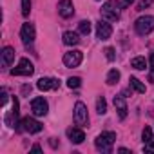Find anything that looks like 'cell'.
Masks as SVG:
<instances>
[{
	"mask_svg": "<svg viewBox=\"0 0 154 154\" xmlns=\"http://www.w3.org/2000/svg\"><path fill=\"white\" fill-rule=\"evenodd\" d=\"M150 67H154V53L150 54Z\"/></svg>",
	"mask_w": 154,
	"mask_h": 154,
	"instance_id": "obj_32",
	"label": "cell"
},
{
	"mask_svg": "<svg viewBox=\"0 0 154 154\" xmlns=\"http://www.w3.org/2000/svg\"><path fill=\"white\" fill-rule=\"evenodd\" d=\"M129 82H131V87H132V89H134L136 93H140V94H143V93H145V85H143V84H141V82H140L138 78H134V76H131V80H129Z\"/></svg>",
	"mask_w": 154,
	"mask_h": 154,
	"instance_id": "obj_18",
	"label": "cell"
},
{
	"mask_svg": "<svg viewBox=\"0 0 154 154\" xmlns=\"http://www.w3.org/2000/svg\"><path fill=\"white\" fill-rule=\"evenodd\" d=\"M20 38H22V42L26 44V47H29V45L35 42V26L29 24V22H26V24L22 26V29H20Z\"/></svg>",
	"mask_w": 154,
	"mask_h": 154,
	"instance_id": "obj_6",
	"label": "cell"
},
{
	"mask_svg": "<svg viewBox=\"0 0 154 154\" xmlns=\"http://www.w3.org/2000/svg\"><path fill=\"white\" fill-rule=\"evenodd\" d=\"M114 107H116V111H118V116H120V120H125L127 118V103H125V98L120 94V96H114Z\"/></svg>",
	"mask_w": 154,
	"mask_h": 154,
	"instance_id": "obj_13",
	"label": "cell"
},
{
	"mask_svg": "<svg viewBox=\"0 0 154 154\" xmlns=\"http://www.w3.org/2000/svg\"><path fill=\"white\" fill-rule=\"evenodd\" d=\"M114 141H116V134H114L112 131H107V132H102V134L96 136L94 145H96V149H98L100 152H111Z\"/></svg>",
	"mask_w": 154,
	"mask_h": 154,
	"instance_id": "obj_1",
	"label": "cell"
},
{
	"mask_svg": "<svg viewBox=\"0 0 154 154\" xmlns=\"http://www.w3.org/2000/svg\"><path fill=\"white\" fill-rule=\"evenodd\" d=\"M82 85V78H78V76H71V78L67 80V87L69 89H76Z\"/></svg>",
	"mask_w": 154,
	"mask_h": 154,
	"instance_id": "obj_22",
	"label": "cell"
},
{
	"mask_svg": "<svg viewBox=\"0 0 154 154\" xmlns=\"http://www.w3.org/2000/svg\"><path fill=\"white\" fill-rule=\"evenodd\" d=\"M111 35H112L111 24L105 22V20H100V22L96 24V36H98L100 40H107V38H111Z\"/></svg>",
	"mask_w": 154,
	"mask_h": 154,
	"instance_id": "obj_9",
	"label": "cell"
},
{
	"mask_svg": "<svg viewBox=\"0 0 154 154\" xmlns=\"http://www.w3.org/2000/svg\"><path fill=\"white\" fill-rule=\"evenodd\" d=\"M131 65H132L134 69H138V71H143L145 65H147V60H145L143 56H134V58L131 60Z\"/></svg>",
	"mask_w": 154,
	"mask_h": 154,
	"instance_id": "obj_17",
	"label": "cell"
},
{
	"mask_svg": "<svg viewBox=\"0 0 154 154\" xmlns=\"http://www.w3.org/2000/svg\"><path fill=\"white\" fill-rule=\"evenodd\" d=\"M31 111H33L35 116H45L47 111H49V105L44 98H35L31 102Z\"/></svg>",
	"mask_w": 154,
	"mask_h": 154,
	"instance_id": "obj_8",
	"label": "cell"
},
{
	"mask_svg": "<svg viewBox=\"0 0 154 154\" xmlns=\"http://www.w3.org/2000/svg\"><path fill=\"white\" fill-rule=\"evenodd\" d=\"M29 13H31V0H22V15L29 17Z\"/></svg>",
	"mask_w": 154,
	"mask_h": 154,
	"instance_id": "obj_23",
	"label": "cell"
},
{
	"mask_svg": "<svg viewBox=\"0 0 154 154\" xmlns=\"http://www.w3.org/2000/svg\"><path fill=\"white\" fill-rule=\"evenodd\" d=\"M141 138H143V141L147 143V141H150L152 140V129L150 127H145L143 129V132H141Z\"/></svg>",
	"mask_w": 154,
	"mask_h": 154,
	"instance_id": "obj_24",
	"label": "cell"
},
{
	"mask_svg": "<svg viewBox=\"0 0 154 154\" xmlns=\"http://www.w3.org/2000/svg\"><path fill=\"white\" fill-rule=\"evenodd\" d=\"M105 56H107V60H114V58H116L114 49H112V47H107V49H105Z\"/></svg>",
	"mask_w": 154,
	"mask_h": 154,
	"instance_id": "obj_25",
	"label": "cell"
},
{
	"mask_svg": "<svg viewBox=\"0 0 154 154\" xmlns=\"http://www.w3.org/2000/svg\"><path fill=\"white\" fill-rule=\"evenodd\" d=\"M149 80L154 84V67H150V72H149Z\"/></svg>",
	"mask_w": 154,
	"mask_h": 154,
	"instance_id": "obj_28",
	"label": "cell"
},
{
	"mask_svg": "<svg viewBox=\"0 0 154 154\" xmlns=\"http://www.w3.org/2000/svg\"><path fill=\"white\" fill-rule=\"evenodd\" d=\"M33 72H35V67H33V63L27 58H20L18 65L15 69H11V74L13 76H31Z\"/></svg>",
	"mask_w": 154,
	"mask_h": 154,
	"instance_id": "obj_4",
	"label": "cell"
},
{
	"mask_svg": "<svg viewBox=\"0 0 154 154\" xmlns=\"http://www.w3.org/2000/svg\"><path fill=\"white\" fill-rule=\"evenodd\" d=\"M150 2H152V0H141V2H140V6H138V9H143V8H147Z\"/></svg>",
	"mask_w": 154,
	"mask_h": 154,
	"instance_id": "obj_27",
	"label": "cell"
},
{
	"mask_svg": "<svg viewBox=\"0 0 154 154\" xmlns=\"http://www.w3.org/2000/svg\"><path fill=\"white\" fill-rule=\"evenodd\" d=\"M74 122L78 123V125H85L87 122H89V116H87V107L82 103V102H78L74 105Z\"/></svg>",
	"mask_w": 154,
	"mask_h": 154,
	"instance_id": "obj_7",
	"label": "cell"
},
{
	"mask_svg": "<svg viewBox=\"0 0 154 154\" xmlns=\"http://www.w3.org/2000/svg\"><path fill=\"white\" fill-rule=\"evenodd\" d=\"M78 31H80L82 35H89V33H91V22H89V20H82V22L78 24Z\"/></svg>",
	"mask_w": 154,
	"mask_h": 154,
	"instance_id": "obj_21",
	"label": "cell"
},
{
	"mask_svg": "<svg viewBox=\"0 0 154 154\" xmlns=\"http://www.w3.org/2000/svg\"><path fill=\"white\" fill-rule=\"evenodd\" d=\"M31 152H42V147H40V145H33Z\"/></svg>",
	"mask_w": 154,
	"mask_h": 154,
	"instance_id": "obj_30",
	"label": "cell"
},
{
	"mask_svg": "<svg viewBox=\"0 0 154 154\" xmlns=\"http://www.w3.org/2000/svg\"><path fill=\"white\" fill-rule=\"evenodd\" d=\"M67 136H69V140H71L72 143H76V145H80V143L85 140V134H84V131H82V129H76V127L69 129V131H67Z\"/></svg>",
	"mask_w": 154,
	"mask_h": 154,
	"instance_id": "obj_15",
	"label": "cell"
},
{
	"mask_svg": "<svg viewBox=\"0 0 154 154\" xmlns=\"http://www.w3.org/2000/svg\"><path fill=\"white\" fill-rule=\"evenodd\" d=\"M58 13L62 18H71L74 15V6L71 0H60L58 2Z\"/></svg>",
	"mask_w": 154,
	"mask_h": 154,
	"instance_id": "obj_11",
	"label": "cell"
},
{
	"mask_svg": "<svg viewBox=\"0 0 154 154\" xmlns=\"http://www.w3.org/2000/svg\"><path fill=\"white\" fill-rule=\"evenodd\" d=\"M22 129L24 131H27L29 134H36V132H40L42 131V123L40 122H36L35 118H24L22 120Z\"/></svg>",
	"mask_w": 154,
	"mask_h": 154,
	"instance_id": "obj_10",
	"label": "cell"
},
{
	"mask_svg": "<svg viewBox=\"0 0 154 154\" xmlns=\"http://www.w3.org/2000/svg\"><path fill=\"white\" fill-rule=\"evenodd\" d=\"M120 8H123L120 2H116V0H107L102 6V17L109 22H114V20L120 18Z\"/></svg>",
	"mask_w": 154,
	"mask_h": 154,
	"instance_id": "obj_2",
	"label": "cell"
},
{
	"mask_svg": "<svg viewBox=\"0 0 154 154\" xmlns=\"http://www.w3.org/2000/svg\"><path fill=\"white\" fill-rule=\"evenodd\" d=\"M62 40H63L65 45H76V44L80 42V35L74 33V31H65L63 36H62Z\"/></svg>",
	"mask_w": 154,
	"mask_h": 154,
	"instance_id": "obj_16",
	"label": "cell"
},
{
	"mask_svg": "<svg viewBox=\"0 0 154 154\" xmlns=\"http://www.w3.org/2000/svg\"><path fill=\"white\" fill-rule=\"evenodd\" d=\"M118 80H120V71L118 69H111L109 74H107V84L114 85V84H118Z\"/></svg>",
	"mask_w": 154,
	"mask_h": 154,
	"instance_id": "obj_19",
	"label": "cell"
},
{
	"mask_svg": "<svg viewBox=\"0 0 154 154\" xmlns=\"http://www.w3.org/2000/svg\"><path fill=\"white\" fill-rule=\"evenodd\" d=\"M96 111H98V114H105L107 112V102H105L103 96H100L96 100Z\"/></svg>",
	"mask_w": 154,
	"mask_h": 154,
	"instance_id": "obj_20",
	"label": "cell"
},
{
	"mask_svg": "<svg viewBox=\"0 0 154 154\" xmlns=\"http://www.w3.org/2000/svg\"><path fill=\"white\" fill-rule=\"evenodd\" d=\"M82 60H84L82 51H69V53L63 54V63H65V67H78V65L82 63Z\"/></svg>",
	"mask_w": 154,
	"mask_h": 154,
	"instance_id": "obj_5",
	"label": "cell"
},
{
	"mask_svg": "<svg viewBox=\"0 0 154 154\" xmlns=\"http://www.w3.org/2000/svg\"><path fill=\"white\" fill-rule=\"evenodd\" d=\"M132 2H134V0H122V6H123V8H127V6H131Z\"/></svg>",
	"mask_w": 154,
	"mask_h": 154,
	"instance_id": "obj_29",
	"label": "cell"
},
{
	"mask_svg": "<svg viewBox=\"0 0 154 154\" xmlns=\"http://www.w3.org/2000/svg\"><path fill=\"white\" fill-rule=\"evenodd\" d=\"M134 29L138 35H149L150 31H154V17L150 15H145V17H140L136 22H134Z\"/></svg>",
	"mask_w": 154,
	"mask_h": 154,
	"instance_id": "obj_3",
	"label": "cell"
},
{
	"mask_svg": "<svg viewBox=\"0 0 154 154\" xmlns=\"http://www.w3.org/2000/svg\"><path fill=\"white\" fill-rule=\"evenodd\" d=\"M143 150L145 152H154V141L150 140V141H147L145 143V147H143Z\"/></svg>",
	"mask_w": 154,
	"mask_h": 154,
	"instance_id": "obj_26",
	"label": "cell"
},
{
	"mask_svg": "<svg viewBox=\"0 0 154 154\" xmlns=\"http://www.w3.org/2000/svg\"><path fill=\"white\" fill-rule=\"evenodd\" d=\"M0 54H2V67H9L13 63V60H15V49L13 47L6 45Z\"/></svg>",
	"mask_w": 154,
	"mask_h": 154,
	"instance_id": "obj_14",
	"label": "cell"
},
{
	"mask_svg": "<svg viewBox=\"0 0 154 154\" xmlns=\"http://www.w3.org/2000/svg\"><path fill=\"white\" fill-rule=\"evenodd\" d=\"M36 87H38L40 91L58 89V87H60V80H56V78H40L38 84H36Z\"/></svg>",
	"mask_w": 154,
	"mask_h": 154,
	"instance_id": "obj_12",
	"label": "cell"
},
{
	"mask_svg": "<svg viewBox=\"0 0 154 154\" xmlns=\"http://www.w3.org/2000/svg\"><path fill=\"white\" fill-rule=\"evenodd\" d=\"M6 102H8V93L2 91V103H6Z\"/></svg>",
	"mask_w": 154,
	"mask_h": 154,
	"instance_id": "obj_31",
	"label": "cell"
}]
</instances>
